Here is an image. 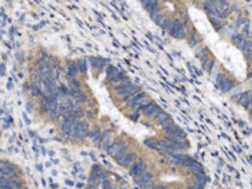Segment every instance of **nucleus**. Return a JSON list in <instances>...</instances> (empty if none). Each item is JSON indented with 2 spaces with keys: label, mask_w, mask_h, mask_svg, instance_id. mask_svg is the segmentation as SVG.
<instances>
[{
  "label": "nucleus",
  "mask_w": 252,
  "mask_h": 189,
  "mask_svg": "<svg viewBox=\"0 0 252 189\" xmlns=\"http://www.w3.org/2000/svg\"><path fill=\"white\" fill-rule=\"evenodd\" d=\"M140 90H138V87L137 86H134V85H129V86H125V87H119L118 90H117V94L118 95H134L135 93H138Z\"/></svg>",
  "instance_id": "nucleus-1"
},
{
  "label": "nucleus",
  "mask_w": 252,
  "mask_h": 189,
  "mask_svg": "<svg viewBox=\"0 0 252 189\" xmlns=\"http://www.w3.org/2000/svg\"><path fill=\"white\" fill-rule=\"evenodd\" d=\"M90 134L86 127V122L85 121H78V125H76V138L79 140H85L86 137Z\"/></svg>",
  "instance_id": "nucleus-2"
},
{
  "label": "nucleus",
  "mask_w": 252,
  "mask_h": 189,
  "mask_svg": "<svg viewBox=\"0 0 252 189\" xmlns=\"http://www.w3.org/2000/svg\"><path fill=\"white\" fill-rule=\"evenodd\" d=\"M161 111L162 110H161L160 106L152 104V105H149L148 107H145V109H144V114L146 115V117H157Z\"/></svg>",
  "instance_id": "nucleus-3"
},
{
  "label": "nucleus",
  "mask_w": 252,
  "mask_h": 189,
  "mask_svg": "<svg viewBox=\"0 0 252 189\" xmlns=\"http://www.w3.org/2000/svg\"><path fill=\"white\" fill-rule=\"evenodd\" d=\"M2 173L6 174V176H10V177L15 178L16 176H18V172H16V169L12 166L11 164H7V162H2Z\"/></svg>",
  "instance_id": "nucleus-4"
},
{
  "label": "nucleus",
  "mask_w": 252,
  "mask_h": 189,
  "mask_svg": "<svg viewBox=\"0 0 252 189\" xmlns=\"http://www.w3.org/2000/svg\"><path fill=\"white\" fill-rule=\"evenodd\" d=\"M123 148H125V141H119V142H117V144L113 142L108 149H106V152H108L109 156H113L114 157L115 154H117L119 150L123 149Z\"/></svg>",
  "instance_id": "nucleus-5"
},
{
  "label": "nucleus",
  "mask_w": 252,
  "mask_h": 189,
  "mask_svg": "<svg viewBox=\"0 0 252 189\" xmlns=\"http://www.w3.org/2000/svg\"><path fill=\"white\" fill-rule=\"evenodd\" d=\"M168 138L173 142H181L182 140H185V133H184L181 129H177L173 134H168Z\"/></svg>",
  "instance_id": "nucleus-6"
},
{
  "label": "nucleus",
  "mask_w": 252,
  "mask_h": 189,
  "mask_svg": "<svg viewBox=\"0 0 252 189\" xmlns=\"http://www.w3.org/2000/svg\"><path fill=\"white\" fill-rule=\"evenodd\" d=\"M152 104H153V102H152L150 98L144 97L137 105H134V106H133V110H135V111H138V110H144L145 107H148L149 105H152Z\"/></svg>",
  "instance_id": "nucleus-7"
},
{
  "label": "nucleus",
  "mask_w": 252,
  "mask_h": 189,
  "mask_svg": "<svg viewBox=\"0 0 252 189\" xmlns=\"http://www.w3.org/2000/svg\"><path fill=\"white\" fill-rule=\"evenodd\" d=\"M113 142H110V137H109V133L108 131H105V133H102V138L99 141V148L101 149H108L110 145H112Z\"/></svg>",
  "instance_id": "nucleus-8"
},
{
  "label": "nucleus",
  "mask_w": 252,
  "mask_h": 189,
  "mask_svg": "<svg viewBox=\"0 0 252 189\" xmlns=\"http://www.w3.org/2000/svg\"><path fill=\"white\" fill-rule=\"evenodd\" d=\"M162 129H164V130H165L166 136H168V134H173V133L176 131L178 127H177V125H174V123H173V121H172V119H170V121L165 122L164 125H162Z\"/></svg>",
  "instance_id": "nucleus-9"
},
{
  "label": "nucleus",
  "mask_w": 252,
  "mask_h": 189,
  "mask_svg": "<svg viewBox=\"0 0 252 189\" xmlns=\"http://www.w3.org/2000/svg\"><path fill=\"white\" fill-rule=\"evenodd\" d=\"M215 4H216L217 10H219V12H220V15L224 16L225 12H227V10H228V3L225 2V0H216Z\"/></svg>",
  "instance_id": "nucleus-10"
},
{
  "label": "nucleus",
  "mask_w": 252,
  "mask_h": 189,
  "mask_svg": "<svg viewBox=\"0 0 252 189\" xmlns=\"http://www.w3.org/2000/svg\"><path fill=\"white\" fill-rule=\"evenodd\" d=\"M168 121H170V117L166 113H164V111H161V113L156 117V123H157V125H161L162 126L165 122H168Z\"/></svg>",
  "instance_id": "nucleus-11"
},
{
  "label": "nucleus",
  "mask_w": 252,
  "mask_h": 189,
  "mask_svg": "<svg viewBox=\"0 0 252 189\" xmlns=\"http://www.w3.org/2000/svg\"><path fill=\"white\" fill-rule=\"evenodd\" d=\"M126 156H127V152H126V149L123 148V149L119 150V152H118L117 154H115L114 158H115V161H117L119 165H122V162H123V160L126 158Z\"/></svg>",
  "instance_id": "nucleus-12"
},
{
  "label": "nucleus",
  "mask_w": 252,
  "mask_h": 189,
  "mask_svg": "<svg viewBox=\"0 0 252 189\" xmlns=\"http://www.w3.org/2000/svg\"><path fill=\"white\" fill-rule=\"evenodd\" d=\"M89 136H90V138L94 141V142H99L101 138H102V133L99 131V129H98V127L94 129V130H91Z\"/></svg>",
  "instance_id": "nucleus-13"
},
{
  "label": "nucleus",
  "mask_w": 252,
  "mask_h": 189,
  "mask_svg": "<svg viewBox=\"0 0 252 189\" xmlns=\"http://www.w3.org/2000/svg\"><path fill=\"white\" fill-rule=\"evenodd\" d=\"M181 25H182V24H181L180 20H173L172 24H170V27H169V30H168V32L170 34V35H174V34H176V31L181 27Z\"/></svg>",
  "instance_id": "nucleus-14"
},
{
  "label": "nucleus",
  "mask_w": 252,
  "mask_h": 189,
  "mask_svg": "<svg viewBox=\"0 0 252 189\" xmlns=\"http://www.w3.org/2000/svg\"><path fill=\"white\" fill-rule=\"evenodd\" d=\"M134 160H135V153L134 152H131V153H127V156H126V158L123 160V162H122V166H127V165H131L134 162Z\"/></svg>",
  "instance_id": "nucleus-15"
},
{
  "label": "nucleus",
  "mask_w": 252,
  "mask_h": 189,
  "mask_svg": "<svg viewBox=\"0 0 252 189\" xmlns=\"http://www.w3.org/2000/svg\"><path fill=\"white\" fill-rule=\"evenodd\" d=\"M190 170H192V173H199V172H203V165L200 164V162L197 161H192V164H190Z\"/></svg>",
  "instance_id": "nucleus-16"
},
{
  "label": "nucleus",
  "mask_w": 252,
  "mask_h": 189,
  "mask_svg": "<svg viewBox=\"0 0 252 189\" xmlns=\"http://www.w3.org/2000/svg\"><path fill=\"white\" fill-rule=\"evenodd\" d=\"M213 66H215V62H213V59H205V61H203V68L205 71H211Z\"/></svg>",
  "instance_id": "nucleus-17"
},
{
  "label": "nucleus",
  "mask_w": 252,
  "mask_h": 189,
  "mask_svg": "<svg viewBox=\"0 0 252 189\" xmlns=\"http://www.w3.org/2000/svg\"><path fill=\"white\" fill-rule=\"evenodd\" d=\"M174 36H176L177 39H184V38L186 36V28H185V25H181V27L176 31Z\"/></svg>",
  "instance_id": "nucleus-18"
},
{
  "label": "nucleus",
  "mask_w": 252,
  "mask_h": 189,
  "mask_svg": "<svg viewBox=\"0 0 252 189\" xmlns=\"http://www.w3.org/2000/svg\"><path fill=\"white\" fill-rule=\"evenodd\" d=\"M145 170H146V164H145V162H144V161L140 158V160H138V166H137V170H135V173H134V174H142Z\"/></svg>",
  "instance_id": "nucleus-19"
},
{
  "label": "nucleus",
  "mask_w": 252,
  "mask_h": 189,
  "mask_svg": "<svg viewBox=\"0 0 252 189\" xmlns=\"http://www.w3.org/2000/svg\"><path fill=\"white\" fill-rule=\"evenodd\" d=\"M145 145L149 148H153V149H157L160 146V141H156V140H153V138H149L145 141Z\"/></svg>",
  "instance_id": "nucleus-20"
},
{
  "label": "nucleus",
  "mask_w": 252,
  "mask_h": 189,
  "mask_svg": "<svg viewBox=\"0 0 252 189\" xmlns=\"http://www.w3.org/2000/svg\"><path fill=\"white\" fill-rule=\"evenodd\" d=\"M123 78H125V74H123V72H119V71L115 72L114 75H112V81H113L114 83H119Z\"/></svg>",
  "instance_id": "nucleus-21"
},
{
  "label": "nucleus",
  "mask_w": 252,
  "mask_h": 189,
  "mask_svg": "<svg viewBox=\"0 0 252 189\" xmlns=\"http://www.w3.org/2000/svg\"><path fill=\"white\" fill-rule=\"evenodd\" d=\"M195 177L197 181H200L201 184H204L205 185L207 184V177H205V174H204V172H199V173H195Z\"/></svg>",
  "instance_id": "nucleus-22"
},
{
  "label": "nucleus",
  "mask_w": 252,
  "mask_h": 189,
  "mask_svg": "<svg viewBox=\"0 0 252 189\" xmlns=\"http://www.w3.org/2000/svg\"><path fill=\"white\" fill-rule=\"evenodd\" d=\"M148 12H149V15H150V18H153L156 14H158V4H156V6H152V7H149L146 8Z\"/></svg>",
  "instance_id": "nucleus-23"
},
{
  "label": "nucleus",
  "mask_w": 252,
  "mask_h": 189,
  "mask_svg": "<svg viewBox=\"0 0 252 189\" xmlns=\"http://www.w3.org/2000/svg\"><path fill=\"white\" fill-rule=\"evenodd\" d=\"M76 63H78V68H79L80 72H86L87 67H86V61H85V59H79Z\"/></svg>",
  "instance_id": "nucleus-24"
},
{
  "label": "nucleus",
  "mask_w": 252,
  "mask_h": 189,
  "mask_svg": "<svg viewBox=\"0 0 252 189\" xmlns=\"http://www.w3.org/2000/svg\"><path fill=\"white\" fill-rule=\"evenodd\" d=\"M141 3H142V6L145 8H149V7H152V6L158 4V3H157V0H141Z\"/></svg>",
  "instance_id": "nucleus-25"
},
{
  "label": "nucleus",
  "mask_w": 252,
  "mask_h": 189,
  "mask_svg": "<svg viewBox=\"0 0 252 189\" xmlns=\"http://www.w3.org/2000/svg\"><path fill=\"white\" fill-rule=\"evenodd\" d=\"M91 63H93V66H95V67H103L105 61H102V59H97V58H91Z\"/></svg>",
  "instance_id": "nucleus-26"
},
{
  "label": "nucleus",
  "mask_w": 252,
  "mask_h": 189,
  "mask_svg": "<svg viewBox=\"0 0 252 189\" xmlns=\"http://www.w3.org/2000/svg\"><path fill=\"white\" fill-rule=\"evenodd\" d=\"M69 91H70V89H67V86H65V85L59 86V94H61V95H67Z\"/></svg>",
  "instance_id": "nucleus-27"
},
{
  "label": "nucleus",
  "mask_w": 252,
  "mask_h": 189,
  "mask_svg": "<svg viewBox=\"0 0 252 189\" xmlns=\"http://www.w3.org/2000/svg\"><path fill=\"white\" fill-rule=\"evenodd\" d=\"M170 24H172V21H170V19H164V21H162V23H161V27L164 28V30H166V31H168L169 27H170Z\"/></svg>",
  "instance_id": "nucleus-28"
},
{
  "label": "nucleus",
  "mask_w": 252,
  "mask_h": 189,
  "mask_svg": "<svg viewBox=\"0 0 252 189\" xmlns=\"http://www.w3.org/2000/svg\"><path fill=\"white\" fill-rule=\"evenodd\" d=\"M130 85V81L129 79H127L126 78V76H125V78H123L122 81H121V82H119L118 83V86H117V89H119V87H125V86H129Z\"/></svg>",
  "instance_id": "nucleus-29"
},
{
  "label": "nucleus",
  "mask_w": 252,
  "mask_h": 189,
  "mask_svg": "<svg viewBox=\"0 0 252 189\" xmlns=\"http://www.w3.org/2000/svg\"><path fill=\"white\" fill-rule=\"evenodd\" d=\"M153 20H154L156 21V23L157 24H161L162 23V21H164V18H162V15H160V14H156L154 16H153V18H152Z\"/></svg>",
  "instance_id": "nucleus-30"
},
{
  "label": "nucleus",
  "mask_w": 252,
  "mask_h": 189,
  "mask_svg": "<svg viewBox=\"0 0 252 189\" xmlns=\"http://www.w3.org/2000/svg\"><path fill=\"white\" fill-rule=\"evenodd\" d=\"M207 54H208L207 48H203V51H201V53H199L197 55H199V58L201 59V61H205V59H207Z\"/></svg>",
  "instance_id": "nucleus-31"
},
{
  "label": "nucleus",
  "mask_w": 252,
  "mask_h": 189,
  "mask_svg": "<svg viewBox=\"0 0 252 189\" xmlns=\"http://www.w3.org/2000/svg\"><path fill=\"white\" fill-rule=\"evenodd\" d=\"M209 19H211V21L215 25H220V16H211Z\"/></svg>",
  "instance_id": "nucleus-32"
},
{
  "label": "nucleus",
  "mask_w": 252,
  "mask_h": 189,
  "mask_svg": "<svg viewBox=\"0 0 252 189\" xmlns=\"http://www.w3.org/2000/svg\"><path fill=\"white\" fill-rule=\"evenodd\" d=\"M137 166H138V161H134L133 164L130 165V173H131V174L135 173V170H137Z\"/></svg>",
  "instance_id": "nucleus-33"
},
{
  "label": "nucleus",
  "mask_w": 252,
  "mask_h": 189,
  "mask_svg": "<svg viewBox=\"0 0 252 189\" xmlns=\"http://www.w3.org/2000/svg\"><path fill=\"white\" fill-rule=\"evenodd\" d=\"M178 16H180L181 19L186 18V10L185 8H180V10H178Z\"/></svg>",
  "instance_id": "nucleus-34"
},
{
  "label": "nucleus",
  "mask_w": 252,
  "mask_h": 189,
  "mask_svg": "<svg viewBox=\"0 0 252 189\" xmlns=\"http://www.w3.org/2000/svg\"><path fill=\"white\" fill-rule=\"evenodd\" d=\"M192 188H193V189H203L204 188V184H201V182H196L195 184V185H192Z\"/></svg>",
  "instance_id": "nucleus-35"
},
{
  "label": "nucleus",
  "mask_w": 252,
  "mask_h": 189,
  "mask_svg": "<svg viewBox=\"0 0 252 189\" xmlns=\"http://www.w3.org/2000/svg\"><path fill=\"white\" fill-rule=\"evenodd\" d=\"M138 118H140V114L137 113V111H135L134 114H131V119H134V121H135V119H138Z\"/></svg>",
  "instance_id": "nucleus-36"
},
{
  "label": "nucleus",
  "mask_w": 252,
  "mask_h": 189,
  "mask_svg": "<svg viewBox=\"0 0 252 189\" xmlns=\"http://www.w3.org/2000/svg\"><path fill=\"white\" fill-rule=\"evenodd\" d=\"M16 58H18V61H23V53H18Z\"/></svg>",
  "instance_id": "nucleus-37"
},
{
  "label": "nucleus",
  "mask_w": 252,
  "mask_h": 189,
  "mask_svg": "<svg viewBox=\"0 0 252 189\" xmlns=\"http://www.w3.org/2000/svg\"><path fill=\"white\" fill-rule=\"evenodd\" d=\"M233 42H236V43H241V38H240V36L233 38Z\"/></svg>",
  "instance_id": "nucleus-38"
},
{
  "label": "nucleus",
  "mask_w": 252,
  "mask_h": 189,
  "mask_svg": "<svg viewBox=\"0 0 252 189\" xmlns=\"http://www.w3.org/2000/svg\"><path fill=\"white\" fill-rule=\"evenodd\" d=\"M25 107H27V111H28V113H31V111H32V105L27 104V106H25Z\"/></svg>",
  "instance_id": "nucleus-39"
},
{
  "label": "nucleus",
  "mask_w": 252,
  "mask_h": 189,
  "mask_svg": "<svg viewBox=\"0 0 252 189\" xmlns=\"http://www.w3.org/2000/svg\"><path fill=\"white\" fill-rule=\"evenodd\" d=\"M4 72H6V64L2 63V75H4Z\"/></svg>",
  "instance_id": "nucleus-40"
},
{
  "label": "nucleus",
  "mask_w": 252,
  "mask_h": 189,
  "mask_svg": "<svg viewBox=\"0 0 252 189\" xmlns=\"http://www.w3.org/2000/svg\"><path fill=\"white\" fill-rule=\"evenodd\" d=\"M66 184H67V185H70V187H74V182H72V181H70V180H67V181H66Z\"/></svg>",
  "instance_id": "nucleus-41"
},
{
  "label": "nucleus",
  "mask_w": 252,
  "mask_h": 189,
  "mask_svg": "<svg viewBox=\"0 0 252 189\" xmlns=\"http://www.w3.org/2000/svg\"><path fill=\"white\" fill-rule=\"evenodd\" d=\"M36 168H38V170H40V172H42V170H43V166H42V165H38V166H36Z\"/></svg>",
  "instance_id": "nucleus-42"
},
{
  "label": "nucleus",
  "mask_w": 252,
  "mask_h": 189,
  "mask_svg": "<svg viewBox=\"0 0 252 189\" xmlns=\"http://www.w3.org/2000/svg\"><path fill=\"white\" fill-rule=\"evenodd\" d=\"M12 87V82H11V81H8V89H11Z\"/></svg>",
  "instance_id": "nucleus-43"
},
{
  "label": "nucleus",
  "mask_w": 252,
  "mask_h": 189,
  "mask_svg": "<svg viewBox=\"0 0 252 189\" xmlns=\"http://www.w3.org/2000/svg\"><path fill=\"white\" fill-rule=\"evenodd\" d=\"M76 187H78V188H82L83 184H82V182H78V184H76Z\"/></svg>",
  "instance_id": "nucleus-44"
},
{
  "label": "nucleus",
  "mask_w": 252,
  "mask_h": 189,
  "mask_svg": "<svg viewBox=\"0 0 252 189\" xmlns=\"http://www.w3.org/2000/svg\"><path fill=\"white\" fill-rule=\"evenodd\" d=\"M51 174H53V176H57L58 173H57V170H53V172H51Z\"/></svg>",
  "instance_id": "nucleus-45"
}]
</instances>
